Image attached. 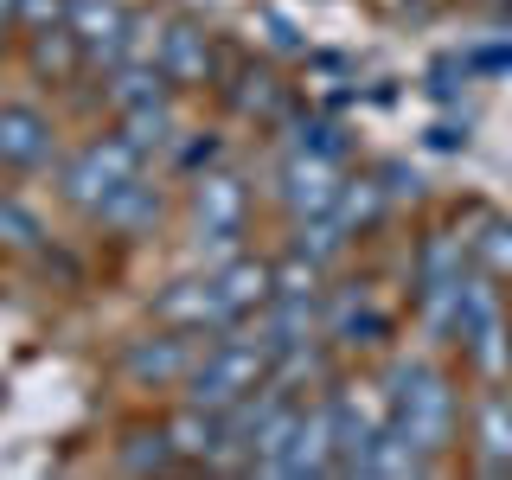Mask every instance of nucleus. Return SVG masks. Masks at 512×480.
I'll use <instances>...</instances> for the list:
<instances>
[{
    "mask_svg": "<svg viewBox=\"0 0 512 480\" xmlns=\"http://www.w3.org/2000/svg\"><path fill=\"white\" fill-rule=\"evenodd\" d=\"M384 404H391V423L423 448L429 461H442L455 448L461 429V404H455V384H448L442 365L429 359H397L391 378H384Z\"/></svg>",
    "mask_w": 512,
    "mask_h": 480,
    "instance_id": "obj_1",
    "label": "nucleus"
},
{
    "mask_svg": "<svg viewBox=\"0 0 512 480\" xmlns=\"http://www.w3.org/2000/svg\"><path fill=\"white\" fill-rule=\"evenodd\" d=\"M269 372H276L269 346L256 340V333L224 327V333H212V340H205L199 365L186 372L180 391H186V404H199V410H231V404H244L256 384H269Z\"/></svg>",
    "mask_w": 512,
    "mask_h": 480,
    "instance_id": "obj_2",
    "label": "nucleus"
},
{
    "mask_svg": "<svg viewBox=\"0 0 512 480\" xmlns=\"http://www.w3.org/2000/svg\"><path fill=\"white\" fill-rule=\"evenodd\" d=\"M455 340L468 352V365L480 378H506L512 372V314H506V295L487 269H468L461 276V295H455Z\"/></svg>",
    "mask_w": 512,
    "mask_h": 480,
    "instance_id": "obj_3",
    "label": "nucleus"
},
{
    "mask_svg": "<svg viewBox=\"0 0 512 480\" xmlns=\"http://www.w3.org/2000/svg\"><path fill=\"white\" fill-rule=\"evenodd\" d=\"M135 173H141V154L128 148L122 135H96V141H84V148L58 167V199L71 205V212L96 218L128 180H135Z\"/></svg>",
    "mask_w": 512,
    "mask_h": 480,
    "instance_id": "obj_4",
    "label": "nucleus"
},
{
    "mask_svg": "<svg viewBox=\"0 0 512 480\" xmlns=\"http://www.w3.org/2000/svg\"><path fill=\"white\" fill-rule=\"evenodd\" d=\"M244 224H250V186L231 167H205L192 180V250L199 256H237Z\"/></svg>",
    "mask_w": 512,
    "mask_h": 480,
    "instance_id": "obj_5",
    "label": "nucleus"
},
{
    "mask_svg": "<svg viewBox=\"0 0 512 480\" xmlns=\"http://www.w3.org/2000/svg\"><path fill=\"white\" fill-rule=\"evenodd\" d=\"M205 340H212V333H186V327H160L154 320L148 340H128L122 378L135 384V391H173V384H186V372L199 365Z\"/></svg>",
    "mask_w": 512,
    "mask_h": 480,
    "instance_id": "obj_6",
    "label": "nucleus"
},
{
    "mask_svg": "<svg viewBox=\"0 0 512 480\" xmlns=\"http://www.w3.org/2000/svg\"><path fill=\"white\" fill-rule=\"evenodd\" d=\"M333 397H301V410H295V429L282 436V448L269 455V468L263 474H276V480H314V474H333Z\"/></svg>",
    "mask_w": 512,
    "mask_h": 480,
    "instance_id": "obj_7",
    "label": "nucleus"
},
{
    "mask_svg": "<svg viewBox=\"0 0 512 480\" xmlns=\"http://www.w3.org/2000/svg\"><path fill=\"white\" fill-rule=\"evenodd\" d=\"M391 423V404H384L378 384H340L333 391V474H359L365 448L378 442V429Z\"/></svg>",
    "mask_w": 512,
    "mask_h": 480,
    "instance_id": "obj_8",
    "label": "nucleus"
},
{
    "mask_svg": "<svg viewBox=\"0 0 512 480\" xmlns=\"http://www.w3.org/2000/svg\"><path fill=\"white\" fill-rule=\"evenodd\" d=\"M340 160H320V154H301L288 148V160L276 167V199L288 218H320L333 212V199H340Z\"/></svg>",
    "mask_w": 512,
    "mask_h": 480,
    "instance_id": "obj_9",
    "label": "nucleus"
},
{
    "mask_svg": "<svg viewBox=\"0 0 512 480\" xmlns=\"http://www.w3.org/2000/svg\"><path fill=\"white\" fill-rule=\"evenodd\" d=\"M58 160V128L32 103H0V167L7 173H39Z\"/></svg>",
    "mask_w": 512,
    "mask_h": 480,
    "instance_id": "obj_10",
    "label": "nucleus"
},
{
    "mask_svg": "<svg viewBox=\"0 0 512 480\" xmlns=\"http://www.w3.org/2000/svg\"><path fill=\"white\" fill-rule=\"evenodd\" d=\"M154 64L167 71L173 90H205L218 77V45H212V32L199 20H173L160 32V45H154Z\"/></svg>",
    "mask_w": 512,
    "mask_h": 480,
    "instance_id": "obj_11",
    "label": "nucleus"
},
{
    "mask_svg": "<svg viewBox=\"0 0 512 480\" xmlns=\"http://www.w3.org/2000/svg\"><path fill=\"white\" fill-rule=\"evenodd\" d=\"M154 320L160 327H186V333H224V301H218V282L212 276H180L154 295Z\"/></svg>",
    "mask_w": 512,
    "mask_h": 480,
    "instance_id": "obj_12",
    "label": "nucleus"
},
{
    "mask_svg": "<svg viewBox=\"0 0 512 480\" xmlns=\"http://www.w3.org/2000/svg\"><path fill=\"white\" fill-rule=\"evenodd\" d=\"M212 282H218V301H224V320H231V327L256 320L269 308V295H276V269H269L263 256H224L212 269Z\"/></svg>",
    "mask_w": 512,
    "mask_h": 480,
    "instance_id": "obj_13",
    "label": "nucleus"
},
{
    "mask_svg": "<svg viewBox=\"0 0 512 480\" xmlns=\"http://www.w3.org/2000/svg\"><path fill=\"white\" fill-rule=\"evenodd\" d=\"M474 474L512 480V391H487L474 404Z\"/></svg>",
    "mask_w": 512,
    "mask_h": 480,
    "instance_id": "obj_14",
    "label": "nucleus"
},
{
    "mask_svg": "<svg viewBox=\"0 0 512 480\" xmlns=\"http://www.w3.org/2000/svg\"><path fill=\"white\" fill-rule=\"evenodd\" d=\"M160 212H167V199H160V186L148 180V173H135L116 199L103 205L90 224H103V231H116V237H148L154 224H160Z\"/></svg>",
    "mask_w": 512,
    "mask_h": 480,
    "instance_id": "obj_15",
    "label": "nucleus"
},
{
    "mask_svg": "<svg viewBox=\"0 0 512 480\" xmlns=\"http://www.w3.org/2000/svg\"><path fill=\"white\" fill-rule=\"evenodd\" d=\"M173 84H167V71H160L154 58H122L116 71H109V84H103V103L116 109H141V103H167Z\"/></svg>",
    "mask_w": 512,
    "mask_h": 480,
    "instance_id": "obj_16",
    "label": "nucleus"
},
{
    "mask_svg": "<svg viewBox=\"0 0 512 480\" xmlns=\"http://www.w3.org/2000/svg\"><path fill=\"white\" fill-rule=\"evenodd\" d=\"M167 436H173V448H180L186 468H212L218 448H224V410H199V404H186L180 416H167Z\"/></svg>",
    "mask_w": 512,
    "mask_h": 480,
    "instance_id": "obj_17",
    "label": "nucleus"
},
{
    "mask_svg": "<svg viewBox=\"0 0 512 480\" xmlns=\"http://www.w3.org/2000/svg\"><path fill=\"white\" fill-rule=\"evenodd\" d=\"M116 135H122L141 160H148V154H173V141H180V116H173V96H167V103L122 109V116H116Z\"/></svg>",
    "mask_w": 512,
    "mask_h": 480,
    "instance_id": "obj_18",
    "label": "nucleus"
},
{
    "mask_svg": "<svg viewBox=\"0 0 512 480\" xmlns=\"http://www.w3.org/2000/svg\"><path fill=\"white\" fill-rule=\"evenodd\" d=\"M429 468H436V461H429L397 423H384V429H378V442L365 448V461H359V474H365V480H410V474H429Z\"/></svg>",
    "mask_w": 512,
    "mask_h": 480,
    "instance_id": "obj_19",
    "label": "nucleus"
},
{
    "mask_svg": "<svg viewBox=\"0 0 512 480\" xmlns=\"http://www.w3.org/2000/svg\"><path fill=\"white\" fill-rule=\"evenodd\" d=\"M320 333H327L333 346H378L384 333H391V314L372 308V295L359 288V295H346L340 308L327 314V327H320Z\"/></svg>",
    "mask_w": 512,
    "mask_h": 480,
    "instance_id": "obj_20",
    "label": "nucleus"
},
{
    "mask_svg": "<svg viewBox=\"0 0 512 480\" xmlns=\"http://www.w3.org/2000/svg\"><path fill=\"white\" fill-rule=\"evenodd\" d=\"M116 468L122 474H167V468H186V461H180V448H173L167 423H141V429H128V436H122Z\"/></svg>",
    "mask_w": 512,
    "mask_h": 480,
    "instance_id": "obj_21",
    "label": "nucleus"
},
{
    "mask_svg": "<svg viewBox=\"0 0 512 480\" xmlns=\"http://www.w3.org/2000/svg\"><path fill=\"white\" fill-rule=\"evenodd\" d=\"M32 71H39V77H58V84H77V77H84V45H77V32L71 26L32 32Z\"/></svg>",
    "mask_w": 512,
    "mask_h": 480,
    "instance_id": "obj_22",
    "label": "nucleus"
},
{
    "mask_svg": "<svg viewBox=\"0 0 512 480\" xmlns=\"http://www.w3.org/2000/svg\"><path fill=\"white\" fill-rule=\"evenodd\" d=\"M231 109H237V116H282V84L263 71V64H256V71L244 64L237 84H231Z\"/></svg>",
    "mask_w": 512,
    "mask_h": 480,
    "instance_id": "obj_23",
    "label": "nucleus"
},
{
    "mask_svg": "<svg viewBox=\"0 0 512 480\" xmlns=\"http://www.w3.org/2000/svg\"><path fill=\"white\" fill-rule=\"evenodd\" d=\"M288 148L320 154V160H346V128L327 122V116H295L288 122Z\"/></svg>",
    "mask_w": 512,
    "mask_h": 480,
    "instance_id": "obj_24",
    "label": "nucleus"
},
{
    "mask_svg": "<svg viewBox=\"0 0 512 480\" xmlns=\"http://www.w3.org/2000/svg\"><path fill=\"white\" fill-rule=\"evenodd\" d=\"M39 244H45V224L13 192H0V250H39Z\"/></svg>",
    "mask_w": 512,
    "mask_h": 480,
    "instance_id": "obj_25",
    "label": "nucleus"
},
{
    "mask_svg": "<svg viewBox=\"0 0 512 480\" xmlns=\"http://www.w3.org/2000/svg\"><path fill=\"white\" fill-rule=\"evenodd\" d=\"M474 256H480V269H487L493 282H512V224H506V218H493V224H487V237L474 244Z\"/></svg>",
    "mask_w": 512,
    "mask_h": 480,
    "instance_id": "obj_26",
    "label": "nucleus"
},
{
    "mask_svg": "<svg viewBox=\"0 0 512 480\" xmlns=\"http://www.w3.org/2000/svg\"><path fill=\"white\" fill-rule=\"evenodd\" d=\"M256 32H263V45H269V52H282V58H301V52H308V45H301V32H295V20L276 13V7L256 13Z\"/></svg>",
    "mask_w": 512,
    "mask_h": 480,
    "instance_id": "obj_27",
    "label": "nucleus"
},
{
    "mask_svg": "<svg viewBox=\"0 0 512 480\" xmlns=\"http://www.w3.org/2000/svg\"><path fill=\"white\" fill-rule=\"evenodd\" d=\"M212 160H218V135H180V141H173V167H180V173H205V167H212Z\"/></svg>",
    "mask_w": 512,
    "mask_h": 480,
    "instance_id": "obj_28",
    "label": "nucleus"
},
{
    "mask_svg": "<svg viewBox=\"0 0 512 480\" xmlns=\"http://www.w3.org/2000/svg\"><path fill=\"white\" fill-rule=\"evenodd\" d=\"M64 7H71V0H20L13 20H20L26 32H45V26H64Z\"/></svg>",
    "mask_w": 512,
    "mask_h": 480,
    "instance_id": "obj_29",
    "label": "nucleus"
},
{
    "mask_svg": "<svg viewBox=\"0 0 512 480\" xmlns=\"http://www.w3.org/2000/svg\"><path fill=\"white\" fill-rule=\"evenodd\" d=\"M461 64H468V71H474V77H493V71H512V39H493V45H474V52H468V58H461Z\"/></svg>",
    "mask_w": 512,
    "mask_h": 480,
    "instance_id": "obj_30",
    "label": "nucleus"
},
{
    "mask_svg": "<svg viewBox=\"0 0 512 480\" xmlns=\"http://www.w3.org/2000/svg\"><path fill=\"white\" fill-rule=\"evenodd\" d=\"M372 180H378V192H384V199H416V192H423V180H416L410 167H397V160H391V167H378Z\"/></svg>",
    "mask_w": 512,
    "mask_h": 480,
    "instance_id": "obj_31",
    "label": "nucleus"
},
{
    "mask_svg": "<svg viewBox=\"0 0 512 480\" xmlns=\"http://www.w3.org/2000/svg\"><path fill=\"white\" fill-rule=\"evenodd\" d=\"M429 148H468V128H455V122H436V128H429Z\"/></svg>",
    "mask_w": 512,
    "mask_h": 480,
    "instance_id": "obj_32",
    "label": "nucleus"
},
{
    "mask_svg": "<svg viewBox=\"0 0 512 480\" xmlns=\"http://www.w3.org/2000/svg\"><path fill=\"white\" fill-rule=\"evenodd\" d=\"M0 26H7V20H0Z\"/></svg>",
    "mask_w": 512,
    "mask_h": 480,
    "instance_id": "obj_33",
    "label": "nucleus"
}]
</instances>
